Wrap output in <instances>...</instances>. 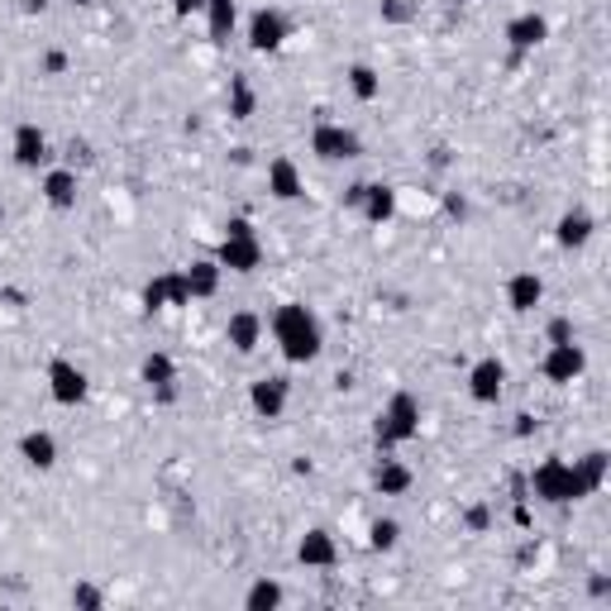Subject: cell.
Wrapping results in <instances>:
<instances>
[{"instance_id":"obj_23","label":"cell","mask_w":611,"mask_h":611,"mask_svg":"<svg viewBox=\"0 0 611 611\" xmlns=\"http://www.w3.org/2000/svg\"><path fill=\"white\" fill-rule=\"evenodd\" d=\"M507 306L511 316H531V310L545 306V278L535 268H521L507 278Z\"/></svg>"},{"instance_id":"obj_42","label":"cell","mask_w":611,"mask_h":611,"mask_svg":"<svg viewBox=\"0 0 611 611\" xmlns=\"http://www.w3.org/2000/svg\"><path fill=\"white\" fill-rule=\"evenodd\" d=\"M72 5H91V0H72Z\"/></svg>"},{"instance_id":"obj_38","label":"cell","mask_w":611,"mask_h":611,"mask_svg":"<svg viewBox=\"0 0 611 611\" xmlns=\"http://www.w3.org/2000/svg\"><path fill=\"white\" fill-rule=\"evenodd\" d=\"M588 593L597 597V602H607V597H611V578H607V573H593V583H588Z\"/></svg>"},{"instance_id":"obj_12","label":"cell","mask_w":611,"mask_h":611,"mask_svg":"<svg viewBox=\"0 0 611 611\" xmlns=\"http://www.w3.org/2000/svg\"><path fill=\"white\" fill-rule=\"evenodd\" d=\"M139 306H143V316H163V310H182V306H191V292H187L182 268H167V272H158V278L143 282Z\"/></svg>"},{"instance_id":"obj_30","label":"cell","mask_w":611,"mask_h":611,"mask_svg":"<svg viewBox=\"0 0 611 611\" xmlns=\"http://www.w3.org/2000/svg\"><path fill=\"white\" fill-rule=\"evenodd\" d=\"M368 549H373V555H397L402 549V521L397 517H373L368 521Z\"/></svg>"},{"instance_id":"obj_16","label":"cell","mask_w":611,"mask_h":611,"mask_svg":"<svg viewBox=\"0 0 611 611\" xmlns=\"http://www.w3.org/2000/svg\"><path fill=\"white\" fill-rule=\"evenodd\" d=\"M501 39H507L511 58H525V53H535V48H545V43H549V20L540 15V10H521V15H511V20H507Z\"/></svg>"},{"instance_id":"obj_19","label":"cell","mask_w":611,"mask_h":611,"mask_svg":"<svg viewBox=\"0 0 611 611\" xmlns=\"http://www.w3.org/2000/svg\"><path fill=\"white\" fill-rule=\"evenodd\" d=\"M177 358L167 349H149L139 358V382L153 392V402H173L177 397Z\"/></svg>"},{"instance_id":"obj_8","label":"cell","mask_w":611,"mask_h":611,"mask_svg":"<svg viewBox=\"0 0 611 611\" xmlns=\"http://www.w3.org/2000/svg\"><path fill=\"white\" fill-rule=\"evenodd\" d=\"M287 39H292V15L278 5H258L254 15L244 20V43L254 53H282Z\"/></svg>"},{"instance_id":"obj_41","label":"cell","mask_w":611,"mask_h":611,"mask_svg":"<svg viewBox=\"0 0 611 611\" xmlns=\"http://www.w3.org/2000/svg\"><path fill=\"white\" fill-rule=\"evenodd\" d=\"M5 220H10V211H5V201H0V230H5Z\"/></svg>"},{"instance_id":"obj_20","label":"cell","mask_w":611,"mask_h":611,"mask_svg":"<svg viewBox=\"0 0 611 611\" xmlns=\"http://www.w3.org/2000/svg\"><path fill=\"white\" fill-rule=\"evenodd\" d=\"M296 564L316 569V573H330L334 564H340V540H334V531H326V525L302 531V540H296Z\"/></svg>"},{"instance_id":"obj_22","label":"cell","mask_w":611,"mask_h":611,"mask_svg":"<svg viewBox=\"0 0 611 611\" xmlns=\"http://www.w3.org/2000/svg\"><path fill=\"white\" fill-rule=\"evenodd\" d=\"M263 177H268V196H272V201H282V206H292V201H302V196H306V177H302V167H296V158H287V153L268 158Z\"/></svg>"},{"instance_id":"obj_29","label":"cell","mask_w":611,"mask_h":611,"mask_svg":"<svg viewBox=\"0 0 611 611\" xmlns=\"http://www.w3.org/2000/svg\"><path fill=\"white\" fill-rule=\"evenodd\" d=\"M282 602H287V588L278 578H268V573H258L244 588V611H278Z\"/></svg>"},{"instance_id":"obj_35","label":"cell","mask_w":611,"mask_h":611,"mask_svg":"<svg viewBox=\"0 0 611 611\" xmlns=\"http://www.w3.org/2000/svg\"><path fill=\"white\" fill-rule=\"evenodd\" d=\"M67 67H72V58L63 53V48H48V53L39 58V72H43V77H63Z\"/></svg>"},{"instance_id":"obj_18","label":"cell","mask_w":611,"mask_h":611,"mask_svg":"<svg viewBox=\"0 0 611 611\" xmlns=\"http://www.w3.org/2000/svg\"><path fill=\"white\" fill-rule=\"evenodd\" d=\"M368 487H373L378 497H406L416 487V469L406 459H397V449L392 454H378L373 459V473H368Z\"/></svg>"},{"instance_id":"obj_32","label":"cell","mask_w":611,"mask_h":611,"mask_svg":"<svg viewBox=\"0 0 611 611\" xmlns=\"http://www.w3.org/2000/svg\"><path fill=\"white\" fill-rule=\"evenodd\" d=\"M67 602L77 607V611H101L105 607V588H96V583H72Z\"/></svg>"},{"instance_id":"obj_15","label":"cell","mask_w":611,"mask_h":611,"mask_svg":"<svg viewBox=\"0 0 611 611\" xmlns=\"http://www.w3.org/2000/svg\"><path fill=\"white\" fill-rule=\"evenodd\" d=\"M263 340H268V316H258V310H230V320H225V344L239 354V358H254L263 349Z\"/></svg>"},{"instance_id":"obj_33","label":"cell","mask_w":611,"mask_h":611,"mask_svg":"<svg viewBox=\"0 0 611 611\" xmlns=\"http://www.w3.org/2000/svg\"><path fill=\"white\" fill-rule=\"evenodd\" d=\"M493 507H487V501H473V507L469 511H463V531H469V535H487V531H493Z\"/></svg>"},{"instance_id":"obj_27","label":"cell","mask_w":611,"mask_h":611,"mask_svg":"<svg viewBox=\"0 0 611 611\" xmlns=\"http://www.w3.org/2000/svg\"><path fill=\"white\" fill-rule=\"evenodd\" d=\"M225 115L239 119V125L258 115V87L244 77V72H239V77H230V91H225Z\"/></svg>"},{"instance_id":"obj_34","label":"cell","mask_w":611,"mask_h":611,"mask_svg":"<svg viewBox=\"0 0 611 611\" xmlns=\"http://www.w3.org/2000/svg\"><path fill=\"white\" fill-rule=\"evenodd\" d=\"M578 340V326H573V316H549L545 320V344H569Z\"/></svg>"},{"instance_id":"obj_13","label":"cell","mask_w":611,"mask_h":611,"mask_svg":"<svg viewBox=\"0 0 611 611\" xmlns=\"http://www.w3.org/2000/svg\"><path fill=\"white\" fill-rule=\"evenodd\" d=\"M287 406H292V382H287L282 373H263L249 382V411L258 416V421L278 425L287 416Z\"/></svg>"},{"instance_id":"obj_3","label":"cell","mask_w":611,"mask_h":611,"mask_svg":"<svg viewBox=\"0 0 611 611\" xmlns=\"http://www.w3.org/2000/svg\"><path fill=\"white\" fill-rule=\"evenodd\" d=\"M525 493L540 501V507H578V501L588 497V487H583L573 459H564V454H549V459H540L531 469V478H525Z\"/></svg>"},{"instance_id":"obj_4","label":"cell","mask_w":611,"mask_h":611,"mask_svg":"<svg viewBox=\"0 0 611 611\" xmlns=\"http://www.w3.org/2000/svg\"><path fill=\"white\" fill-rule=\"evenodd\" d=\"M211 258L220 263L225 272H234V278H254V272L263 268V258H268V249H263L254 220H249V215H234V220H225Z\"/></svg>"},{"instance_id":"obj_7","label":"cell","mask_w":611,"mask_h":611,"mask_svg":"<svg viewBox=\"0 0 611 611\" xmlns=\"http://www.w3.org/2000/svg\"><path fill=\"white\" fill-rule=\"evenodd\" d=\"M48 397H53V406H67V411H77L81 402H87V392H91V378H87V368L77 364V358H67V354H58V358H48Z\"/></svg>"},{"instance_id":"obj_26","label":"cell","mask_w":611,"mask_h":611,"mask_svg":"<svg viewBox=\"0 0 611 611\" xmlns=\"http://www.w3.org/2000/svg\"><path fill=\"white\" fill-rule=\"evenodd\" d=\"M344 87H349V96L358 105H373L382 96V72L373 63H349L344 67Z\"/></svg>"},{"instance_id":"obj_21","label":"cell","mask_w":611,"mask_h":611,"mask_svg":"<svg viewBox=\"0 0 611 611\" xmlns=\"http://www.w3.org/2000/svg\"><path fill=\"white\" fill-rule=\"evenodd\" d=\"M593 239H597V215H593V211L569 206V211L555 220V244L564 249V254H583Z\"/></svg>"},{"instance_id":"obj_1","label":"cell","mask_w":611,"mask_h":611,"mask_svg":"<svg viewBox=\"0 0 611 611\" xmlns=\"http://www.w3.org/2000/svg\"><path fill=\"white\" fill-rule=\"evenodd\" d=\"M268 334H272V349L282 354V364L292 368H306L326 354V320L306 302H282L268 316Z\"/></svg>"},{"instance_id":"obj_14","label":"cell","mask_w":611,"mask_h":611,"mask_svg":"<svg viewBox=\"0 0 611 611\" xmlns=\"http://www.w3.org/2000/svg\"><path fill=\"white\" fill-rule=\"evenodd\" d=\"M15 454H20V463H24L29 473H53L58 459H63V445H58L53 430L34 425V430H24V435L15 440Z\"/></svg>"},{"instance_id":"obj_2","label":"cell","mask_w":611,"mask_h":611,"mask_svg":"<svg viewBox=\"0 0 611 611\" xmlns=\"http://www.w3.org/2000/svg\"><path fill=\"white\" fill-rule=\"evenodd\" d=\"M421 421H425V406L416 392H392L387 402H382L378 421H373V445L378 454H392V449H406L411 440H421Z\"/></svg>"},{"instance_id":"obj_36","label":"cell","mask_w":611,"mask_h":611,"mask_svg":"<svg viewBox=\"0 0 611 611\" xmlns=\"http://www.w3.org/2000/svg\"><path fill=\"white\" fill-rule=\"evenodd\" d=\"M445 215H454V220H469V201H463L459 191H449V196H445Z\"/></svg>"},{"instance_id":"obj_39","label":"cell","mask_w":611,"mask_h":611,"mask_svg":"<svg viewBox=\"0 0 611 611\" xmlns=\"http://www.w3.org/2000/svg\"><path fill=\"white\" fill-rule=\"evenodd\" d=\"M20 10H24V15H43L48 0H20Z\"/></svg>"},{"instance_id":"obj_40","label":"cell","mask_w":611,"mask_h":611,"mask_svg":"<svg viewBox=\"0 0 611 611\" xmlns=\"http://www.w3.org/2000/svg\"><path fill=\"white\" fill-rule=\"evenodd\" d=\"M531 430H535V416H517V435L525 440V435H531Z\"/></svg>"},{"instance_id":"obj_25","label":"cell","mask_w":611,"mask_h":611,"mask_svg":"<svg viewBox=\"0 0 611 611\" xmlns=\"http://www.w3.org/2000/svg\"><path fill=\"white\" fill-rule=\"evenodd\" d=\"M201 20H206V39L225 48L239 34V0H206Z\"/></svg>"},{"instance_id":"obj_31","label":"cell","mask_w":611,"mask_h":611,"mask_svg":"<svg viewBox=\"0 0 611 611\" xmlns=\"http://www.w3.org/2000/svg\"><path fill=\"white\" fill-rule=\"evenodd\" d=\"M416 15H421V5H416V0H382V5H378V20H382V24H392V29L411 24Z\"/></svg>"},{"instance_id":"obj_10","label":"cell","mask_w":611,"mask_h":611,"mask_svg":"<svg viewBox=\"0 0 611 611\" xmlns=\"http://www.w3.org/2000/svg\"><path fill=\"white\" fill-rule=\"evenodd\" d=\"M583 373H588V349H583L578 340H569V344H545V354H540V378L549 382V387H573V382H583Z\"/></svg>"},{"instance_id":"obj_24","label":"cell","mask_w":611,"mask_h":611,"mask_svg":"<svg viewBox=\"0 0 611 611\" xmlns=\"http://www.w3.org/2000/svg\"><path fill=\"white\" fill-rule=\"evenodd\" d=\"M182 278H187L191 302H211V296H220L225 268L215 258H191V263H182Z\"/></svg>"},{"instance_id":"obj_11","label":"cell","mask_w":611,"mask_h":611,"mask_svg":"<svg viewBox=\"0 0 611 611\" xmlns=\"http://www.w3.org/2000/svg\"><path fill=\"white\" fill-rule=\"evenodd\" d=\"M10 158L24 173H43L48 163H53V139H48L43 125H34V119H20L15 135H10Z\"/></svg>"},{"instance_id":"obj_6","label":"cell","mask_w":611,"mask_h":611,"mask_svg":"<svg viewBox=\"0 0 611 611\" xmlns=\"http://www.w3.org/2000/svg\"><path fill=\"white\" fill-rule=\"evenodd\" d=\"M344 206H349L364 225H392L397 220L402 196L392 182H354L349 191H344Z\"/></svg>"},{"instance_id":"obj_17","label":"cell","mask_w":611,"mask_h":611,"mask_svg":"<svg viewBox=\"0 0 611 611\" xmlns=\"http://www.w3.org/2000/svg\"><path fill=\"white\" fill-rule=\"evenodd\" d=\"M39 196L53 211H72L77 206V196H81V173L72 163H48L43 177H39Z\"/></svg>"},{"instance_id":"obj_37","label":"cell","mask_w":611,"mask_h":611,"mask_svg":"<svg viewBox=\"0 0 611 611\" xmlns=\"http://www.w3.org/2000/svg\"><path fill=\"white\" fill-rule=\"evenodd\" d=\"M201 5H206V0H173V20H191V15H201Z\"/></svg>"},{"instance_id":"obj_9","label":"cell","mask_w":611,"mask_h":611,"mask_svg":"<svg viewBox=\"0 0 611 611\" xmlns=\"http://www.w3.org/2000/svg\"><path fill=\"white\" fill-rule=\"evenodd\" d=\"M469 402L473 406H497L501 397H507V382H511V368H507V358H497V354H483V358H473L469 364Z\"/></svg>"},{"instance_id":"obj_28","label":"cell","mask_w":611,"mask_h":611,"mask_svg":"<svg viewBox=\"0 0 611 611\" xmlns=\"http://www.w3.org/2000/svg\"><path fill=\"white\" fill-rule=\"evenodd\" d=\"M573 469H578L588 497H597L607 487V478H611V454L607 449H588V454H578V459H573Z\"/></svg>"},{"instance_id":"obj_5","label":"cell","mask_w":611,"mask_h":611,"mask_svg":"<svg viewBox=\"0 0 611 611\" xmlns=\"http://www.w3.org/2000/svg\"><path fill=\"white\" fill-rule=\"evenodd\" d=\"M306 149H310V158L326 163V167L358 163L364 158V135H358L354 125H344V119H316V125H310Z\"/></svg>"}]
</instances>
